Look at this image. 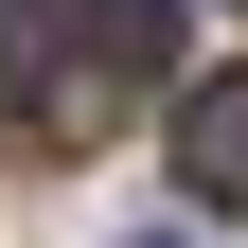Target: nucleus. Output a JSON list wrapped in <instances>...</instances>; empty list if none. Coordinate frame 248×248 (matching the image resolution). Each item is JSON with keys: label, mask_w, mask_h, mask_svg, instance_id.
Wrapping results in <instances>:
<instances>
[{"label": "nucleus", "mask_w": 248, "mask_h": 248, "mask_svg": "<svg viewBox=\"0 0 248 248\" xmlns=\"http://www.w3.org/2000/svg\"><path fill=\"white\" fill-rule=\"evenodd\" d=\"M177 195L195 213H248V71H195L177 89Z\"/></svg>", "instance_id": "nucleus-1"}, {"label": "nucleus", "mask_w": 248, "mask_h": 248, "mask_svg": "<svg viewBox=\"0 0 248 248\" xmlns=\"http://www.w3.org/2000/svg\"><path fill=\"white\" fill-rule=\"evenodd\" d=\"M160 71H177V0H89V89L124 107V89H160Z\"/></svg>", "instance_id": "nucleus-2"}, {"label": "nucleus", "mask_w": 248, "mask_h": 248, "mask_svg": "<svg viewBox=\"0 0 248 248\" xmlns=\"http://www.w3.org/2000/svg\"><path fill=\"white\" fill-rule=\"evenodd\" d=\"M53 36H71L53 0H0V89H18V71H53Z\"/></svg>", "instance_id": "nucleus-3"}]
</instances>
